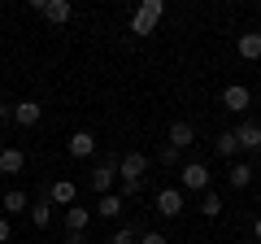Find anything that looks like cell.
<instances>
[{
	"label": "cell",
	"mask_w": 261,
	"mask_h": 244,
	"mask_svg": "<svg viewBox=\"0 0 261 244\" xmlns=\"http://www.w3.org/2000/svg\"><path fill=\"white\" fill-rule=\"evenodd\" d=\"M152 209H157L161 218H178V214L187 209V197H183L178 188H161L157 197H152Z\"/></svg>",
	"instance_id": "8992f818"
},
{
	"label": "cell",
	"mask_w": 261,
	"mask_h": 244,
	"mask_svg": "<svg viewBox=\"0 0 261 244\" xmlns=\"http://www.w3.org/2000/svg\"><path fill=\"white\" fill-rule=\"evenodd\" d=\"M140 244H170V240H166V231H152V227H144V231H140Z\"/></svg>",
	"instance_id": "cb8c5ba5"
},
{
	"label": "cell",
	"mask_w": 261,
	"mask_h": 244,
	"mask_svg": "<svg viewBox=\"0 0 261 244\" xmlns=\"http://www.w3.org/2000/svg\"><path fill=\"white\" fill-rule=\"evenodd\" d=\"M0 122H13V105L9 101H0Z\"/></svg>",
	"instance_id": "4316f807"
},
{
	"label": "cell",
	"mask_w": 261,
	"mask_h": 244,
	"mask_svg": "<svg viewBox=\"0 0 261 244\" xmlns=\"http://www.w3.org/2000/svg\"><path fill=\"white\" fill-rule=\"evenodd\" d=\"M31 13H44L48 22L61 27V22L74 18V5H70V0H31Z\"/></svg>",
	"instance_id": "52a82bcc"
},
{
	"label": "cell",
	"mask_w": 261,
	"mask_h": 244,
	"mask_svg": "<svg viewBox=\"0 0 261 244\" xmlns=\"http://www.w3.org/2000/svg\"><path fill=\"white\" fill-rule=\"evenodd\" d=\"M113 183H118V153H105V157L87 170V188L105 197V192H113Z\"/></svg>",
	"instance_id": "7a4b0ae2"
},
{
	"label": "cell",
	"mask_w": 261,
	"mask_h": 244,
	"mask_svg": "<svg viewBox=\"0 0 261 244\" xmlns=\"http://www.w3.org/2000/svg\"><path fill=\"white\" fill-rule=\"evenodd\" d=\"M39 118H44V105L39 101H31V96L27 101H13V122H18V127H35Z\"/></svg>",
	"instance_id": "8fae6325"
},
{
	"label": "cell",
	"mask_w": 261,
	"mask_h": 244,
	"mask_svg": "<svg viewBox=\"0 0 261 244\" xmlns=\"http://www.w3.org/2000/svg\"><path fill=\"white\" fill-rule=\"evenodd\" d=\"M252 240H261V214L252 218Z\"/></svg>",
	"instance_id": "83f0119b"
},
{
	"label": "cell",
	"mask_w": 261,
	"mask_h": 244,
	"mask_svg": "<svg viewBox=\"0 0 261 244\" xmlns=\"http://www.w3.org/2000/svg\"><path fill=\"white\" fill-rule=\"evenodd\" d=\"M157 161H161L166 170H174V166H178V153L170 149V144H161V149H157Z\"/></svg>",
	"instance_id": "603a6c76"
},
{
	"label": "cell",
	"mask_w": 261,
	"mask_h": 244,
	"mask_svg": "<svg viewBox=\"0 0 261 244\" xmlns=\"http://www.w3.org/2000/svg\"><path fill=\"white\" fill-rule=\"evenodd\" d=\"M166 144H170L174 153L192 149V144H196V127H192V122H174V127H170V135H166Z\"/></svg>",
	"instance_id": "4fadbf2b"
},
{
	"label": "cell",
	"mask_w": 261,
	"mask_h": 244,
	"mask_svg": "<svg viewBox=\"0 0 261 244\" xmlns=\"http://www.w3.org/2000/svg\"><path fill=\"white\" fill-rule=\"evenodd\" d=\"M222 209H226V201L218 192H200V214L205 218H222Z\"/></svg>",
	"instance_id": "ffe728a7"
},
{
	"label": "cell",
	"mask_w": 261,
	"mask_h": 244,
	"mask_svg": "<svg viewBox=\"0 0 261 244\" xmlns=\"http://www.w3.org/2000/svg\"><path fill=\"white\" fill-rule=\"evenodd\" d=\"M144 175H148V153L130 149V153L118 157V179L122 183H144Z\"/></svg>",
	"instance_id": "3957f363"
},
{
	"label": "cell",
	"mask_w": 261,
	"mask_h": 244,
	"mask_svg": "<svg viewBox=\"0 0 261 244\" xmlns=\"http://www.w3.org/2000/svg\"><path fill=\"white\" fill-rule=\"evenodd\" d=\"M9 240H13V218L0 214V244H9Z\"/></svg>",
	"instance_id": "d4e9b609"
},
{
	"label": "cell",
	"mask_w": 261,
	"mask_h": 244,
	"mask_svg": "<svg viewBox=\"0 0 261 244\" xmlns=\"http://www.w3.org/2000/svg\"><path fill=\"white\" fill-rule=\"evenodd\" d=\"M27 205H31V197L22 188H9L5 192V218H13V214H27Z\"/></svg>",
	"instance_id": "d6986e66"
},
{
	"label": "cell",
	"mask_w": 261,
	"mask_h": 244,
	"mask_svg": "<svg viewBox=\"0 0 261 244\" xmlns=\"http://www.w3.org/2000/svg\"><path fill=\"white\" fill-rule=\"evenodd\" d=\"M140 231H144V227H135V223H126V227H118V231L109 235V244H135V240H140Z\"/></svg>",
	"instance_id": "7402d4cb"
},
{
	"label": "cell",
	"mask_w": 261,
	"mask_h": 244,
	"mask_svg": "<svg viewBox=\"0 0 261 244\" xmlns=\"http://www.w3.org/2000/svg\"><path fill=\"white\" fill-rule=\"evenodd\" d=\"M257 166H261V149H257Z\"/></svg>",
	"instance_id": "f1b7e54d"
},
{
	"label": "cell",
	"mask_w": 261,
	"mask_h": 244,
	"mask_svg": "<svg viewBox=\"0 0 261 244\" xmlns=\"http://www.w3.org/2000/svg\"><path fill=\"white\" fill-rule=\"evenodd\" d=\"M178 175H183V197L187 192H209V166L205 161H183V170H178Z\"/></svg>",
	"instance_id": "5b68a950"
},
{
	"label": "cell",
	"mask_w": 261,
	"mask_h": 244,
	"mask_svg": "<svg viewBox=\"0 0 261 244\" xmlns=\"http://www.w3.org/2000/svg\"><path fill=\"white\" fill-rule=\"evenodd\" d=\"M226 183H231L235 192H244V188L252 183V166H248V161H235V166L226 170Z\"/></svg>",
	"instance_id": "ac0fdd59"
},
{
	"label": "cell",
	"mask_w": 261,
	"mask_h": 244,
	"mask_svg": "<svg viewBox=\"0 0 261 244\" xmlns=\"http://www.w3.org/2000/svg\"><path fill=\"white\" fill-rule=\"evenodd\" d=\"M126 214V201L118 197V192H105L100 201H96V209H92V218H105V223H113V218H122Z\"/></svg>",
	"instance_id": "30bf717a"
},
{
	"label": "cell",
	"mask_w": 261,
	"mask_h": 244,
	"mask_svg": "<svg viewBox=\"0 0 261 244\" xmlns=\"http://www.w3.org/2000/svg\"><path fill=\"white\" fill-rule=\"evenodd\" d=\"M235 144H240V153H257L261 149V122L244 118L240 127H235Z\"/></svg>",
	"instance_id": "9c48e42d"
},
{
	"label": "cell",
	"mask_w": 261,
	"mask_h": 244,
	"mask_svg": "<svg viewBox=\"0 0 261 244\" xmlns=\"http://www.w3.org/2000/svg\"><path fill=\"white\" fill-rule=\"evenodd\" d=\"M161 18H166V0H140V9L130 13V35H152Z\"/></svg>",
	"instance_id": "6da1fadb"
},
{
	"label": "cell",
	"mask_w": 261,
	"mask_h": 244,
	"mask_svg": "<svg viewBox=\"0 0 261 244\" xmlns=\"http://www.w3.org/2000/svg\"><path fill=\"white\" fill-rule=\"evenodd\" d=\"M235 53H240L244 61H261V31H244V35L235 39Z\"/></svg>",
	"instance_id": "5bb4252c"
},
{
	"label": "cell",
	"mask_w": 261,
	"mask_h": 244,
	"mask_svg": "<svg viewBox=\"0 0 261 244\" xmlns=\"http://www.w3.org/2000/svg\"><path fill=\"white\" fill-rule=\"evenodd\" d=\"M87 227H92V209H83L74 201V205L65 209V231H87Z\"/></svg>",
	"instance_id": "e0dca14e"
},
{
	"label": "cell",
	"mask_w": 261,
	"mask_h": 244,
	"mask_svg": "<svg viewBox=\"0 0 261 244\" xmlns=\"http://www.w3.org/2000/svg\"><path fill=\"white\" fill-rule=\"evenodd\" d=\"M27 218H31L35 231H48V227H53V201H48V197L31 201V205H27Z\"/></svg>",
	"instance_id": "7c38bea8"
},
{
	"label": "cell",
	"mask_w": 261,
	"mask_h": 244,
	"mask_svg": "<svg viewBox=\"0 0 261 244\" xmlns=\"http://www.w3.org/2000/svg\"><path fill=\"white\" fill-rule=\"evenodd\" d=\"M218 105H222L226 113H244V118H248V109H252V87H244V83H226L222 96H218Z\"/></svg>",
	"instance_id": "277c9868"
},
{
	"label": "cell",
	"mask_w": 261,
	"mask_h": 244,
	"mask_svg": "<svg viewBox=\"0 0 261 244\" xmlns=\"http://www.w3.org/2000/svg\"><path fill=\"white\" fill-rule=\"evenodd\" d=\"M96 149H100V140H96L92 131H74L70 140H65V153L74 161H87V157H96Z\"/></svg>",
	"instance_id": "ba28073f"
},
{
	"label": "cell",
	"mask_w": 261,
	"mask_h": 244,
	"mask_svg": "<svg viewBox=\"0 0 261 244\" xmlns=\"http://www.w3.org/2000/svg\"><path fill=\"white\" fill-rule=\"evenodd\" d=\"M48 201H53V205H65V209H70V205L79 201V188L70 183V179H57L53 188H48Z\"/></svg>",
	"instance_id": "9a60e30c"
},
{
	"label": "cell",
	"mask_w": 261,
	"mask_h": 244,
	"mask_svg": "<svg viewBox=\"0 0 261 244\" xmlns=\"http://www.w3.org/2000/svg\"><path fill=\"white\" fill-rule=\"evenodd\" d=\"M65 244H92V240H87V231H65Z\"/></svg>",
	"instance_id": "484cf974"
},
{
	"label": "cell",
	"mask_w": 261,
	"mask_h": 244,
	"mask_svg": "<svg viewBox=\"0 0 261 244\" xmlns=\"http://www.w3.org/2000/svg\"><path fill=\"white\" fill-rule=\"evenodd\" d=\"M27 170V153L22 149H0V175H22Z\"/></svg>",
	"instance_id": "2e32d148"
},
{
	"label": "cell",
	"mask_w": 261,
	"mask_h": 244,
	"mask_svg": "<svg viewBox=\"0 0 261 244\" xmlns=\"http://www.w3.org/2000/svg\"><path fill=\"white\" fill-rule=\"evenodd\" d=\"M214 153H218V157H235V153H240L235 131H218V135H214Z\"/></svg>",
	"instance_id": "44dd1931"
}]
</instances>
